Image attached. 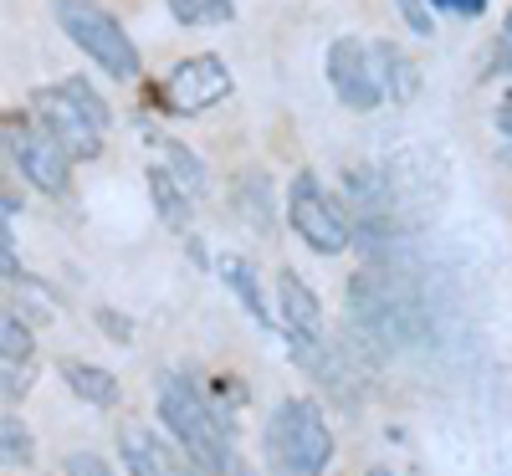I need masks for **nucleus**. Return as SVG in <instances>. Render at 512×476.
Masks as SVG:
<instances>
[{
  "mask_svg": "<svg viewBox=\"0 0 512 476\" xmlns=\"http://www.w3.org/2000/svg\"><path fill=\"white\" fill-rule=\"evenodd\" d=\"M164 154H169V175H175V185L180 190H190V195H200L205 190V169H200V159L185 149V144H175V139H164Z\"/></svg>",
  "mask_w": 512,
  "mask_h": 476,
  "instance_id": "obj_20",
  "label": "nucleus"
},
{
  "mask_svg": "<svg viewBox=\"0 0 512 476\" xmlns=\"http://www.w3.org/2000/svg\"><path fill=\"white\" fill-rule=\"evenodd\" d=\"M57 88L82 108V118H88L93 128H108V123H113V108L103 103V93H93V82H88V77H67V82H57Z\"/></svg>",
  "mask_w": 512,
  "mask_h": 476,
  "instance_id": "obj_19",
  "label": "nucleus"
},
{
  "mask_svg": "<svg viewBox=\"0 0 512 476\" xmlns=\"http://www.w3.org/2000/svg\"><path fill=\"white\" fill-rule=\"evenodd\" d=\"M400 6V16H405V26L420 36V41H431L436 36V16H431V0H395Z\"/></svg>",
  "mask_w": 512,
  "mask_h": 476,
  "instance_id": "obj_21",
  "label": "nucleus"
},
{
  "mask_svg": "<svg viewBox=\"0 0 512 476\" xmlns=\"http://www.w3.org/2000/svg\"><path fill=\"white\" fill-rule=\"evenodd\" d=\"M369 52H374V72H379L384 98H390V103H410L420 93V67L395 47V41H374Z\"/></svg>",
  "mask_w": 512,
  "mask_h": 476,
  "instance_id": "obj_11",
  "label": "nucleus"
},
{
  "mask_svg": "<svg viewBox=\"0 0 512 476\" xmlns=\"http://www.w3.org/2000/svg\"><path fill=\"white\" fill-rule=\"evenodd\" d=\"M31 108L41 113V128L67 149V159H98L103 149V128H93L88 118H82V108L62 93V88H41L31 98Z\"/></svg>",
  "mask_w": 512,
  "mask_h": 476,
  "instance_id": "obj_8",
  "label": "nucleus"
},
{
  "mask_svg": "<svg viewBox=\"0 0 512 476\" xmlns=\"http://www.w3.org/2000/svg\"><path fill=\"white\" fill-rule=\"evenodd\" d=\"M328 88H333L338 103L354 108V113H374L384 103L379 72H374V52L364 47L359 36H338L328 47Z\"/></svg>",
  "mask_w": 512,
  "mask_h": 476,
  "instance_id": "obj_7",
  "label": "nucleus"
},
{
  "mask_svg": "<svg viewBox=\"0 0 512 476\" xmlns=\"http://www.w3.org/2000/svg\"><path fill=\"white\" fill-rule=\"evenodd\" d=\"M216 272L221 282L236 292V302L256 318V328H272V313H267V297H262V282H256V267L241 262V256H216Z\"/></svg>",
  "mask_w": 512,
  "mask_h": 476,
  "instance_id": "obj_13",
  "label": "nucleus"
},
{
  "mask_svg": "<svg viewBox=\"0 0 512 476\" xmlns=\"http://www.w3.org/2000/svg\"><path fill=\"white\" fill-rule=\"evenodd\" d=\"M0 277H11V282H21V277H26V272H21V251H16V241H11L6 221H0Z\"/></svg>",
  "mask_w": 512,
  "mask_h": 476,
  "instance_id": "obj_22",
  "label": "nucleus"
},
{
  "mask_svg": "<svg viewBox=\"0 0 512 476\" xmlns=\"http://www.w3.org/2000/svg\"><path fill=\"white\" fill-rule=\"evenodd\" d=\"M277 308H282V328L292 338V349H303L308 359L323 354V308L313 287L297 277V272H282L277 277Z\"/></svg>",
  "mask_w": 512,
  "mask_h": 476,
  "instance_id": "obj_9",
  "label": "nucleus"
},
{
  "mask_svg": "<svg viewBox=\"0 0 512 476\" xmlns=\"http://www.w3.org/2000/svg\"><path fill=\"white\" fill-rule=\"evenodd\" d=\"M98 323L108 328L113 343H134V318H123L118 308H98Z\"/></svg>",
  "mask_w": 512,
  "mask_h": 476,
  "instance_id": "obj_23",
  "label": "nucleus"
},
{
  "mask_svg": "<svg viewBox=\"0 0 512 476\" xmlns=\"http://www.w3.org/2000/svg\"><path fill=\"white\" fill-rule=\"evenodd\" d=\"M21 210V200L16 195H0V221H6V215H16Z\"/></svg>",
  "mask_w": 512,
  "mask_h": 476,
  "instance_id": "obj_28",
  "label": "nucleus"
},
{
  "mask_svg": "<svg viewBox=\"0 0 512 476\" xmlns=\"http://www.w3.org/2000/svg\"><path fill=\"white\" fill-rule=\"evenodd\" d=\"M226 98H231V67L221 57H185L159 82V103L175 118H195V113L216 108Z\"/></svg>",
  "mask_w": 512,
  "mask_h": 476,
  "instance_id": "obj_5",
  "label": "nucleus"
},
{
  "mask_svg": "<svg viewBox=\"0 0 512 476\" xmlns=\"http://www.w3.org/2000/svg\"><path fill=\"white\" fill-rule=\"evenodd\" d=\"M497 47H502V67L512 72V11H507V21H502V36H497Z\"/></svg>",
  "mask_w": 512,
  "mask_h": 476,
  "instance_id": "obj_26",
  "label": "nucleus"
},
{
  "mask_svg": "<svg viewBox=\"0 0 512 476\" xmlns=\"http://www.w3.org/2000/svg\"><path fill=\"white\" fill-rule=\"evenodd\" d=\"M497 128H502V139H512V98L497 108Z\"/></svg>",
  "mask_w": 512,
  "mask_h": 476,
  "instance_id": "obj_27",
  "label": "nucleus"
},
{
  "mask_svg": "<svg viewBox=\"0 0 512 476\" xmlns=\"http://www.w3.org/2000/svg\"><path fill=\"white\" fill-rule=\"evenodd\" d=\"M236 205H241V221H246V226L272 231V185H267V175H241Z\"/></svg>",
  "mask_w": 512,
  "mask_h": 476,
  "instance_id": "obj_16",
  "label": "nucleus"
},
{
  "mask_svg": "<svg viewBox=\"0 0 512 476\" xmlns=\"http://www.w3.org/2000/svg\"><path fill=\"white\" fill-rule=\"evenodd\" d=\"M369 476H390V471H384V466H374V471H369Z\"/></svg>",
  "mask_w": 512,
  "mask_h": 476,
  "instance_id": "obj_29",
  "label": "nucleus"
},
{
  "mask_svg": "<svg viewBox=\"0 0 512 476\" xmlns=\"http://www.w3.org/2000/svg\"><path fill=\"white\" fill-rule=\"evenodd\" d=\"M149 195H154V210H159L164 226H175V231L190 226V190H180L169 169H159V164L149 169Z\"/></svg>",
  "mask_w": 512,
  "mask_h": 476,
  "instance_id": "obj_14",
  "label": "nucleus"
},
{
  "mask_svg": "<svg viewBox=\"0 0 512 476\" xmlns=\"http://www.w3.org/2000/svg\"><path fill=\"white\" fill-rule=\"evenodd\" d=\"M36 461V436L21 415H0V466L6 471H21Z\"/></svg>",
  "mask_w": 512,
  "mask_h": 476,
  "instance_id": "obj_15",
  "label": "nucleus"
},
{
  "mask_svg": "<svg viewBox=\"0 0 512 476\" xmlns=\"http://www.w3.org/2000/svg\"><path fill=\"white\" fill-rule=\"evenodd\" d=\"M231 476H246V471H231Z\"/></svg>",
  "mask_w": 512,
  "mask_h": 476,
  "instance_id": "obj_30",
  "label": "nucleus"
},
{
  "mask_svg": "<svg viewBox=\"0 0 512 476\" xmlns=\"http://www.w3.org/2000/svg\"><path fill=\"white\" fill-rule=\"evenodd\" d=\"M52 16L62 26V36L82 57H93V67H103L113 82H139L144 62L139 47L128 41V31L98 6V0H52Z\"/></svg>",
  "mask_w": 512,
  "mask_h": 476,
  "instance_id": "obj_3",
  "label": "nucleus"
},
{
  "mask_svg": "<svg viewBox=\"0 0 512 476\" xmlns=\"http://www.w3.org/2000/svg\"><path fill=\"white\" fill-rule=\"evenodd\" d=\"M57 374H62V384L72 389V395H77V400H88L93 410H113V405L123 400L118 379H113L108 369H98V364H82V359H62V364H57Z\"/></svg>",
  "mask_w": 512,
  "mask_h": 476,
  "instance_id": "obj_12",
  "label": "nucleus"
},
{
  "mask_svg": "<svg viewBox=\"0 0 512 476\" xmlns=\"http://www.w3.org/2000/svg\"><path fill=\"white\" fill-rule=\"evenodd\" d=\"M287 221H292L297 236H303V246H313L318 256H338V251H349V241H354V226H349L344 205H338L308 169L287 190Z\"/></svg>",
  "mask_w": 512,
  "mask_h": 476,
  "instance_id": "obj_4",
  "label": "nucleus"
},
{
  "mask_svg": "<svg viewBox=\"0 0 512 476\" xmlns=\"http://www.w3.org/2000/svg\"><path fill=\"white\" fill-rule=\"evenodd\" d=\"M333 461V430L313 400H282L267 420V471L272 476H323Z\"/></svg>",
  "mask_w": 512,
  "mask_h": 476,
  "instance_id": "obj_2",
  "label": "nucleus"
},
{
  "mask_svg": "<svg viewBox=\"0 0 512 476\" xmlns=\"http://www.w3.org/2000/svg\"><path fill=\"white\" fill-rule=\"evenodd\" d=\"M436 11H446V16H466V21H477L482 11H487V0H431Z\"/></svg>",
  "mask_w": 512,
  "mask_h": 476,
  "instance_id": "obj_24",
  "label": "nucleus"
},
{
  "mask_svg": "<svg viewBox=\"0 0 512 476\" xmlns=\"http://www.w3.org/2000/svg\"><path fill=\"white\" fill-rule=\"evenodd\" d=\"M67 476H113V471H108L98 456H72V461H67Z\"/></svg>",
  "mask_w": 512,
  "mask_h": 476,
  "instance_id": "obj_25",
  "label": "nucleus"
},
{
  "mask_svg": "<svg viewBox=\"0 0 512 476\" xmlns=\"http://www.w3.org/2000/svg\"><path fill=\"white\" fill-rule=\"evenodd\" d=\"M159 420L169 425L175 446L205 466V471H226L231 466V420L221 405H210L190 374H164L159 379Z\"/></svg>",
  "mask_w": 512,
  "mask_h": 476,
  "instance_id": "obj_1",
  "label": "nucleus"
},
{
  "mask_svg": "<svg viewBox=\"0 0 512 476\" xmlns=\"http://www.w3.org/2000/svg\"><path fill=\"white\" fill-rule=\"evenodd\" d=\"M169 16L180 26H226L236 11L231 0H169Z\"/></svg>",
  "mask_w": 512,
  "mask_h": 476,
  "instance_id": "obj_18",
  "label": "nucleus"
},
{
  "mask_svg": "<svg viewBox=\"0 0 512 476\" xmlns=\"http://www.w3.org/2000/svg\"><path fill=\"white\" fill-rule=\"evenodd\" d=\"M118 446H123V461L134 476H190L175 456V446L159 441L154 430H144L139 420L134 425H118Z\"/></svg>",
  "mask_w": 512,
  "mask_h": 476,
  "instance_id": "obj_10",
  "label": "nucleus"
},
{
  "mask_svg": "<svg viewBox=\"0 0 512 476\" xmlns=\"http://www.w3.org/2000/svg\"><path fill=\"white\" fill-rule=\"evenodd\" d=\"M6 144H11V159L26 175V185H36L41 195H67L72 159H67V149L47 134V128L31 123V118H11L6 123Z\"/></svg>",
  "mask_w": 512,
  "mask_h": 476,
  "instance_id": "obj_6",
  "label": "nucleus"
},
{
  "mask_svg": "<svg viewBox=\"0 0 512 476\" xmlns=\"http://www.w3.org/2000/svg\"><path fill=\"white\" fill-rule=\"evenodd\" d=\"M31 349H36V338H31L26 318L11 313V308H0V359H6V364H26Z\"/></svg>",
  "mask_w": 512,
  "mask_h": 476,
  "instance_id": "obj_17",
  "label": "nucleus"
}]
</instances>
